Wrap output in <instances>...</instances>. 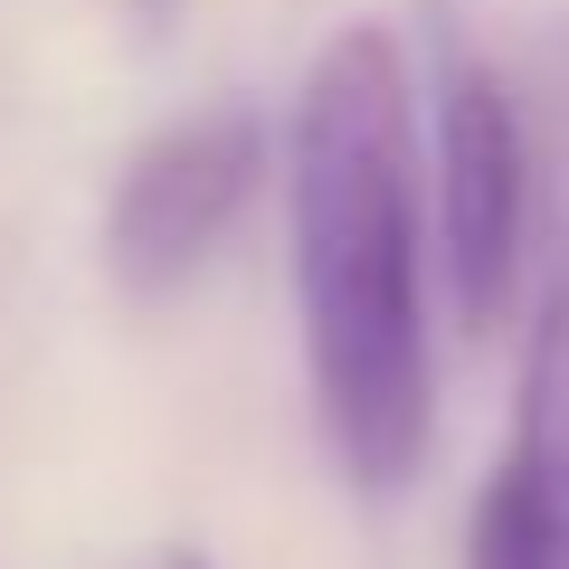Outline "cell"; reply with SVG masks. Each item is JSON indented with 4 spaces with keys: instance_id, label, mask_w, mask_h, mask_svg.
<instances>
[{
    "instance_id": "277c9868",
    "label": "cell",
    "mask_w": 569,
    "mask_h": 569,
    "mask_svg": "<svg viewBox=\"0 0 569 569\" xmlns=\"http://www.w3.org/2000/svg\"><path fill=\"white\" fill-rule=\"evenodd\" d=\"M266 171H276V133L257 104H200L171 114L162 133H142L123 152L114 190H104V276L123 295H171L228 247V228L257 209Z\"/></svg>"
},
{
    "instance_id": "7a4b0ae2",
    "label": "cell",
    "mask_w": 569,
    "mask_h": 569,
    "mask_svg": "<svg viewBox=\"0 0 569 569\" xmlns=\"http://www.w3.org/2000/svg\"><path fill=\"white\" fill-rule=\"evenodd\" d=\"M531 323L512 370V437L475 493L466 569H569V104L541 142V209H531Z\"/></svg>"
},
{
    "instance_id": "5b68a950",
    "label": "cell",
    "mask_w": 569,
    "mask_h": 569,
    "mask_svg": "<svg viewBox=\"0 0 569 569\" xmlns=\"http://www.w3.org/2000/svg\"><path fill=\"white\" fill-rule=\"evenodd\" d=\"M123 569H209V550H190V541H162V550H142V560H123Z\"/></svg>"
},
{
    "instance_id": "6da1fadb",
    "label": "cell",
    "mask_w": 569,
    "mask_h": 569,
    "mask_svg": "<svg viewBox=\"0 0 569 569\" xmlns=\"http://www.w3.org/2000/svg\"><path fill=\"white\" fill-rule=\"evenodd\" d=\"M284 228L305 380L342 485L399 493L437 437L427 351V219H418V96L380 20L313 48L284 114Z\"/></svg>"
},
{
    "instance_id": "3957f363",
    "label": "cell",
    "mask_w": 569,
    "mask_h": 569,
    "mask_svg": "<svg viewBox=\"0 0 569 569\" xmlns=\"http://www.w3.org/2000/svg\"><path fill=\"white\" fill-rule=\"evenodd\" d=\"M427 162H437V276L466 332H493L531 266L541 209V142L512 86L475 48L437 39V104H427Z\"/></svg>"
},
{
    "instance_id": "8992f818",
    "label": "cell",
    "mask_w": 569,
    "mask_h": 569,
    "mask_svg": "<svg viewBox=\"0 0 569 569\" xmlns=\"http://www.w3.org/2000/svg\"><path fill=\"white\" fill-rule=\"evenodd\" d=\"M142 10H171V0H142Z\"/></svg>"
}]
</instances>
